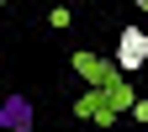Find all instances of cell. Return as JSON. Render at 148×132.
<instances>
[{
  "instance_id": "1",
  "label": "cell",
  "mask_w": 148,
  "mask_h": 132,
  "mask_svg": "<svg viewBox=\"0 0 148 132\" xmlns=\"http://www.w3.org/2000/svg\"><path fill=\"white\" fill-rule=\"evenodd\" d=\"M148 64V32L143 27H122V37H116V69L127 74V69H143Z\"/></svg>"
},
{
  "instance_id": "2",
  "label": "cell",
  "mask_w": 148,
  "mask_h": 132,
  "mask_svg": "<svg viewBox=\"0 0 148 132\" xmlns=\"http://www.w3.org/2000/svg\"><path fill=\"white\" fill-rule=\"evenodd\" d=\"M37 127V106L27 95H5L0 101V132H32Z\"/></svg>"
},
{
  "instance_id": "3",
  "label": "cell",
  "mask_w": 148,
  "mask_h": 132,
  "mask_svg": "<svg viewBox=\"0 0 148 132\" xmlns=\"http://www.w3.org/2000/svg\"><path fill=\"white\" fill-rule=\"evenodd\" d=\"M132 116H138V122H148V101H138V106H132Z\"/></svg>"
}]
</instances>
